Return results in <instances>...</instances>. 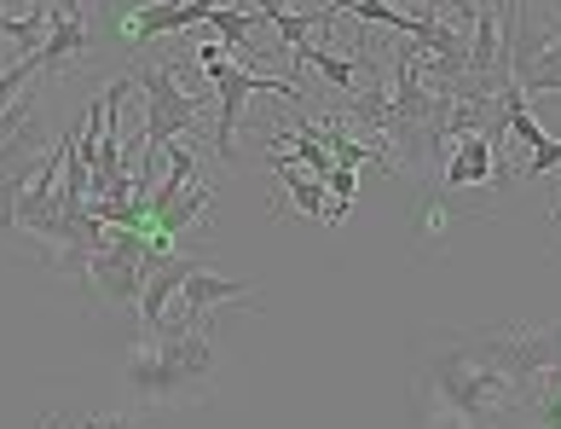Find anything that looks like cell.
<instances>
[{"instance_id":"6da1fadb","label":"cell","mask_w":561,"mask_h":429,"mask_svg":"<svg viewBox=\"0 0 561 429\" xmlns=\"http://www.w3.org/2000/svg\"><path fill=\"white\" fill-rule=\"evenodd\" d=\"M411 400L423 406V429H497L522 413V395L504 372H492L481 337L451 325L411 337Z\"/></svg>"},{"instance_id":"7a4b0ae2","label":"cell","mask_w":561,"mask_h":429,"mask_svg":"<svg viewBox=\"0 0 561 429\" xmlns=\"http://www.w3.org/2000/svg\"><path fill=\"white\" fill-rule=\"evenodd\" d=\"M128 390L139 400H185L197 395L203 383L215 377V337L209 325H192V331H174V337H151L139 342V349L128 354Z\"/></svg>"},{"instance_id":"3957f363","label":"cell","mask_w":561,"mask_h":429,"mask_svg":"<svg viewBox=\"0 0 561 429\" xmlns=\"http://www.w3.org/2000/svg\"><path fill=\"white\" fill-rule=\"evenodd\" d=\"M474 337H481V354L492 360V372L515 383V395H527L561 360V325H474Z\"/></svg>"},{"instance_id":"277c9868","label":"cell","mask_w":561,"mask_h":429,"mask_svg":"<svg viewBox=\"0 0 561 429\" xmlns=\"http://www.w3.org/2000/svg\"><path fill=\"white\" fill-rule=\"evenodd\" d=\"M209 88L220 99V122H215V151L220 162H232L238 151V116H243V99L249 93H278L289 99V105H307V93L296 88V81H284V76H261V70H249V65H232V58H220V65H209Z\"/></svg>"},{"instance_id":"5b68a950","label":"cell","mask_w":561,"mask_h":429,"mask_svg":"<svg viewBox=\"0 0 561 429\" xmlns=\"http://www.w3.org/2000/svg\"><path fill=\"white\" fill-rule=\"evenodd\" d=\"M474 187H492V192H510V162L497 157V146L486 134H469L440 157V192H474Z\"/></svg>"},{"instance_id":"8992f818","label":"cell","mask_w":561,"mask_h":429,"mask_svg":"<svg viewBox=\"0 0 561 429\" xmlns=\"http://www.w3.org/2000/svg\"><path fill=\"white\" fill-rule=\"evenodd\" d=\"M220 7L226 0H157V7H139L128 18V41H157V35H174V30L192 35V24H209Z\"/></svg>"},{"instance_id":"52a82bcc","label":"cell","mask_w":561,"mask_h":429,"mask_svg":"<svg viewBox=\"0 0 561 429\" xmlns=\"http://www.w3.org/2000/svg\"><path fill=\"white\" fill-rule=\"evenodd\" d=\"M203 268V261H192V256H169V261H162V268L151 273V279H145V291H139V319H145V331H162V319H169V302L185 291V279H192Z\"/></svg>"},{"instance_id":"ba28073f","label":"cell","mask_w":561,"mask_h":429,"mask_svg":"<svg viewBox=\"0 0 561 429\" xmlns=\"http://www.w3.org/2000/svg\"><path fill=\"white\" fill-rule=\"evenodd\" d=\"M266 169H273L278 180H284V192H289V203H296V215H307V221H324V180L319 174H301V162H289V157H278V151H266Z\"/></svg>"},{"instance_id":"9c48e42d","label":"cell","mask_w":561,"mask_h":429,"mask_svg":"<svg viewBox=\"0 0 561 429\" xmlns=\"http://www.w3.org/2000/svg\"><path fill=\"white\" fill-rule=\"evenodd\" d=\"M93 47V30H88V18H53V35H47V47H41V70H65L70 58H81Z\"/></svg>"},{"instance_id":"30bf717a","label":"cell","mask_w":561,"mask_h":429,"mask_svg":"<svg viewBox=\"0 0 561 429\" xmlns=\"http://www.w3.org/2000/svg\"><path fill=\"white\" fill-rule=\"evenodd\" d=\"M41 157H47V122H41V111H35L24 128H12L7 139H0V174H18Z\"/></svg>"},{"instance_id":"8fae6325","label":"cell","mask_w":561,"mask_h":429,"mask_svg":"<svg viewBox=\"0 0 561 429\" xmlns=\"http://www.w3.org/2000/svg\"><path fill=\"white\" fill-rule=\"evenodd\" d=\"M522 413L533 418V429H561V360L522 395Z\"/></svg>"},{"instance_id":"7c38bea8","label":"cell","mask_w":561,"mask_h":429,"mask_svg":"<svg viewBox=\"0 0 561 429\" xmlns=\"http://www.w3.org/2000/svg\"><path fill=\"white\" fill-rule=\"evenodd\" d=\"M261 24H266V18H261L255 7H243V12H238V7H220V12L209 18V30L226 41V53H243V58L255 53V30H261Z\"/></svg>"},{"instance_id":"4fadbf2b","label":"cell","mask_w":561,"mask_h":429,"mask_svg":"<svg viewBox=\"0 0 561 429\" xmlns=\"http://www.w3.org/2000/svg\"><path fill=\"white\" fill-rule=\"evenodd\" d=\"M289 58H296V70H307V65H313V70H324L330 81H336V88L359 93V65H353V58H336L330 47H296Z\"/></svg>"},{"instance_id":"5bb4252c","label":"cell","mask_w":561,"mask_h":429,"mask_svg":"<svg viewBox=\"0 0 561 429\" xmlns=\"http://www.w3.org/2000/svg\"><path fill=\"white\" fill-rule=\"evenodd\" d=\"M35 169L41 162H30V169H18V174H0V233L18 227V210H24V192H30Z\"/></svg>"},{"instance_id":"9a60e30c","label":"cell","mask_w":561,"mask_h":429,"mask_svg":"<svg viewBox=\"0 0 561 429\" xmlns=\"http://www.w3.org/2000/svg\"><path fill=\"white\" fill-rule=\"evenodd\" d=\"M522 93H527V99H533V93H561V41H556V47H550V53L527 70Z\"/></svg>"},{"instance_id":"2e32d148","label":"cell","mask_w":561,"mask_h":429,"mask_svg":"<svg viewBox=\"0 0 561 429\" xmlns=\"http://www.w3.org/2000/svg\"><path fill=\"white\" fill-rule=\"evenodd\" d=\"M76 429H151L145 418H128V413H93V418H81Z\"/></svg>"},{"instance_id":"e0dca14e","label":"cell","mask_w":561,"mask_h":429,"mask_svg":"<svg viewBox=\"0 0 561 429\" xmlns=\"http://www.w3.org/2000/svg\"><path fill=\"white\" fill-rule=\"evenodd\" d=\"M324 187H330V197H336V203H353V192H359V169H330Z\"/></svg>"},{"instance_id":"ac0fdd59","label":"cell","mask_w":561,"mask_h":429,"mask_svg":"<svg viewBox=\"0 0 561 429\" xmlns=\"http://www.w3.org/2000/svg\"><path fill=\"white\" fill-rule=\"evenodd\" d=\"M550 233H556V256H561V197H556V215H550Z\"/></svg>"},{"instance_id":"d6986e66","label":"cell","mask_w":561,"mask_h":429,"mask_svg":"<svg viewBox=\"0 0 561 429\" xmlns=\"http://www.w3.org/2000/svg\"><path fill=\"white\" fill-rule=\"evenodd\" d=\"M492 7H504V0H492Z\"/></svg>"},{"instance_id":"ffe728a7","label":"cell","mask_w":561,"mask_h":429,"mask_svg":"<svg viewBox=\"0 0 561 429\" xmlns=\"http://www.w3.org/2000/svg\"><path fill=\"white\" fill-rule=\"evenodd\" d=\"M284 7H289V0H284Z\"/></svg>"}]
</instances>
